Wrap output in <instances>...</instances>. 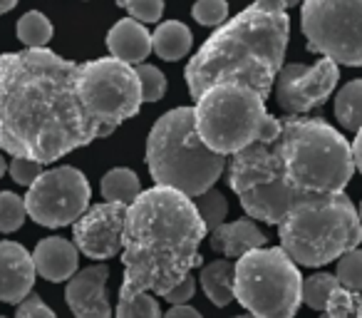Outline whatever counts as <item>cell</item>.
I'll return each instance as SVG.
<instances>
[{"instance_id":"obj_1","label":"cell","mask_w":362,"mask_h":318,"mask_svg":"<svg viewBox=\"0 0 362 318\" xmlns=\"http://www.w3.org/2000/svg\"><path fill=\"white\" fill-rule=\"evenodd\" d=\"M77 62L47 47L0 55V147L52 164L100 140L77 92Z\"/></svg>"},{"instance_id":"obj_2","label":"cell","mask_w":362,"mask_h":318,"mask_svg":"<svg viewBox=\"0 0 362 318\" xmlns=\"http://www.w3.org/2000/svg\"><path fill=\"white\" fill-rule=\"evenodd\" d=\"M204 239L206 227L192 199L169 187L141 192L124 217L119 301L149 291L164 296L202 263L199 246Z\"/></svg>"},{"instance_id":"obj_3","label":"cell","mask_w":362,"mask_h":318,"mask_svg":"<svg viewBox=\"0 0 362 318\" xmlns=\"http://www.w3.org/2000/svg\"><path fill=\"white\" fill-rule=\"evenodd\" d=\"M288 35L286 0H253V6L223 23L189 60L184 77L192 100L218 82H236L266 102L283 67Z\"/></svg>"},{"instance_id":"obj_4","label":"cell","mask_w":362,"mask_h":318,"mask_svg":"<svg viewBox=\"0 0 362 318\" xmlns=\"http://www.w3.org/2000/svg\"><path fill=\"white\" fill-rule=\"evenodd\" d=\"M146 167L156 187L176 189L194 199L214 189L226 169V157L202 142L194 107H174L151 127L146 140Z\"/></svg>"},{"instance_id":"obj_5","label":"cell","mask_w":362,"mask_h":318,"mask_svg":"<svg viewBox=\"0 0 362 318\" xmlns=\"http://www.w3.org/2000/svg\"><path fill=\"white\" fill-rule=\"evenodd\" d=\"M278 144L288 184L300 197L345 192L355 174L350 142L325 120L283 117Z\"/></svg>"},{"instance_id":"obj_6","label":"cell","mask_w":362,"mask_h":318,"mask_svg":"<svg viewBox=\"0 0 362 318\" xmlns=\"http://www.w3.org/2000/svg\"><path fill=\"white\" fill-rule=\"evenodd\" d=\"M281 249L296 266H325L362 242V224L345 192L300 197L278 222Z\"/></svg>"},{"instance_id":"obj_7","label":"cell","mask_w":362,"mask_h":318,"mask_svg":"<svg viewBox=\"0 0 362 318\" xmlns=\"http://www.w3.org/2000/svg\"><path fill=\"white\" fill-rule=\"evenodd\" d=\"M197 132L216 154H236L261 140L281 135V120L266 110V102L253 90L236 82L209 87L194 107Z\"/></svg>"},{"instance_id":"obj_8","label":"cell","mask_w":362,"mask_h":318,"mask_svg":"<svg viewBox=\"0 0 362 318\" xmlns=\"http://www.w3.org/2000/svg\"><path fill=\"white\" fill-rule=\"evenodd\" d=\"M303 276L278 249H253L238 256L233 298L256 318H296L303 303Z\"/></svg>"},{"instance_id":"obj_9","label":"cell","mask_w":362,"mask_h":318,"mask_svg":"<svg viewBox=\"0 0 362 318\" xmlns=\"http://www.w3.org/2000/svg\"><path fill=\"white\" fill-rule=\"evenodd\" d=\"M228 184L236 192L248 219L276 224L300 194L288 184L281 159V144L276 140H261L236 152L228 167Z\"/></svg>"},{"instance_id":"obj_10","label":"cell","mask_w":362,"mask_h":318,"mask_svg":"<svg viewBox=\"0 0 362 318\" xmlns=\"http://www.w3.org/2000/svg\"><path fill=\"white\" fill-rule=\"evenodd\" d=\"M77 92L97 135L107 137L141 107V87L134 67L115 57H97L77 67Z\"/></svg>"},{"instance_id":"obj_11","label":"cell","mask_w":362,"mask_h":318,"mask_svg":"<svg viewBox=\"0 0 362 318\" xmlns=\"http://www.w3.org/2000/svg\"><path fill=\"white\" fill-rule=\"evenodd\" d=\"M300 25L308 52L335 65L362 67V0H305Z\"/></svg>"},{"instance_id":"obj_12","label":"cell","mask_w":362,"mask_h":318,"mask_svg":"<svg viewBox=\"0 0 362 318\" xmlns=\"http://www.w3.org/2000/svg\"><path fill=\"white\" fill-rule=\"evenodd\" d=\"M25 212L35 224L47 229H60L75 224L90 209L92 189L80 169L55 167L42 172L28 187Z\"/></svg>"},{"instance_id":"obj_13","label":"cell","mask_w":362,"mask_h":318,"mask_svg":"<svg viewBox=\"0 0 362 318\" xmlns=\"http://www.w3.org/2000/svg\"><path fill=\"white\" fill-rule=\"evenodd\" d=\"M340 80V65L322 57L315 65H283L276 82V100L291 117H300L320 107Z\"/></svg>"},{"instance_id":"obj_14","label":"cell","mask_w":362,"mask_h":318,"mask_svg":"<svg viewBox=\"0 0 362 318\" xmlns=\"http://www.w3.org/2000/svg\"><path fill=\"white\" fill-rule=\"evenodd\" d=\"M124 204H95L90 207L75 224H72V239L80 254L97 261L115 259L122 251V234H124Z\"/></svg>"},{"instance_id":"obj_15","label":"cell","mask_w":362,"mask_h":318,"mask_svg":"<svg viewBox=\"0 0 362 318\" xmlns=\"http://www.w3.org/2000/svg\"><path fill=\"white\" fill-rule=\"evenodd\" d=\"M107 278L110 268L105 263H95L67 281L65 301L75 318H112V308L107 301Z\"/></svg>"},{"instance_id":"obj_16","label":"cell","mask_w":362,"mask_h":318,"mask_svg":"<svg viewBox=\"0 0 362 318\" xmlns=\"http://www.w3.org/2000/svg\"><path fill=\"white\" fill-rule=\"evenodd\" d=\"M33 254L16 242H0V301L23 303L35 283Z\"/></svg>"},{"instance_id":"obj_17","label":"cell","mask_w":362,"mask_h":318,"mask_svg":"<svg viewBox=\"0 0 362 318\" xmlns=\"http://www.w3.org/2000/svg\"><path fill=\"white\" fill-rule=\"evenodd\" d=\"M77 261H80V251L72 242L62 237H47L33 251V263H35V273L52 283L70 281L77 273Z\"/></svg>"},{"instance_id":"obj_18","label":"cell","mask_w":362,"mask_h":318,"mask_svg":"<svg viewBox=\"0 0 362 318\" xmlns=\"http://www.w3.org/2000/svg\"><path fill=\"white\" fill-rule=\"evenodd\" d=\"M107 47H110L112 57L127 65H141L151 52V35L146 25H141L134 18H124V21L115 23L112 30L107 33Z\"/></svg>"},{"instance_id":"obj_19","label":"cell","mask_w":362,"mask_h":318,"mask_svg":"<svg viewBox=\"0 0 362 318\" xmlns=\"http://www.w3.org/2000/svg\"><path fill=\"white\" fill-rule=\"evenodd\" d=\"M266 237L256 227L253 219H238L231 224H221L211 232V249L223 254L226 259H238L253 249H263Z\"/></svg>"},{"instance_id":"obj_20","label":"cell","mask_w":362,"mask_h":318,"mask_svg":"<svg viewBox=\"0 0 362 318\" xmlns=\"http://www.w3.org/2000/svg\"><path fill=\"white\" fill-rule=\"evenodd\" d=\"M151 50L161 57V60H181L192 50V30L179 21H166L159 23L156 30L151 33Z\"/></svg>"},{"instance_id":"obj_21","label":"cell","mask_w":362,"mask_h":318,"mask_svg":"<svg viewBox=\"0 0 362 318\" xmlns=\"http://www.w3.org/2000/svg\"><path fill=\"white\" fill-rule=\"evenodd\" d=\"M233 273H236V263L228 259H218L202 268V288L206 293V298L214 306L223 308L233 301Z\"/></svg>"},{"instance_id":"obj_22","label":"cell","mask_w":362,"mask_h":318,"mask_svg":"<svg viewBox=\"0 0 362 318\" xmlns=\"http://www.w3.org/2000/svg\"><path fill=\"white\" fill-rule=\"evenodd\" d=\"M100 189H102V197H105L107 202L129 207V204L141 194V182L132 169L115 167L102 177Z\"/></svg>"},{"instance_id":"obj_23","label":"cell","mask_w":362,"mask_h":318,"mask_svg":"<svg viewBox=\"0 0 362 318\" xmlns=\"http://www.w3.org/2000/svg\"><path fill=\"white\" fill-rule=\"evenodd\" d=\"M335 117L340 125L350 132L362 127V80H352L337 92L335 97Z\"/></svg>"},{"instance_id":"obj_24","label":"cell","mask_w":362,"mask_h":318,"mask_svg":"<svg viewBox=\"0 0 362 318\" xmlns=\"http://www.w3.org/2000/svg\"><path fill=\"white\" fill-rule=\"evenodd\" d=\"M18 40L25 47H47L52 38V23L42 13L30 11L18 21Z\"/></svg>"},{"instance_id":"obj_25","label":"cell","mask_w":362,"mask_h":318,"mask_svg":"<svg viewBox=\"0 0 362 318\" xmlns=\"http://www.w3.org/2000/svg\"><path fill=\"white\" fill-rule=\"evenodd\" d=\"M192 202H194V207H197L199 219L204 222L206 232H214V229H218L221 224H226L228 202L218 189H209V192L194 197Z\"/></svg>"},{"instance_id":"obj_26","label":"cell","mask_w":362,"mask_h":318,"mask_svg":"<svg viewBox=\"0 0 362 318\" xmlns=\"http://www.w3.org/2000/svg\"><path fill=\"white\" fill-rule=\"evenodd\" d=\"M340 286L332 273H315V276L303 281V301L313 308V311H325L327 301H330L332 291Z\"/></svg>"},{"instance_id":"obj_27","label":"cell","mask_w":362,"mask_h":318,"mask_svg":"<svg viewBox=\"0 0 362 318\" xmlns=\"http://www.w3.org/2000/svg\"><path fill=\"white\" fill-rule=\"evenodd\" d=\"M330 318H362V291H347L337 286L325 306Z\"/></svg>"},{"instance_id":"obj_28","label":"cell","mask_w":362,"mask_h":318,"mask_svg":"<svg viewBox=\"0 0 362 318\" xmlns=\"http://www.w3.org/2000/svg\"><path fill=\"white\" fill-rule=\"evenodd\" d=\"M335 278L347 291H362V249H350L337 259Z\"/></svg>"},{"instance_id":"obj_29","label":"cell","mask_w":362,"mask_h":318,"mask_svg":"<svg viewBox=\"0 0 362 318\" xmlns=\"http://www.w3.org/2000/svg\"><path fill=\"white\" fill-rule=\"evenodd\" d=\"M25 199L13 192H0V232H18L23 227V222H25Z\"/></svg>"},{"instance_id":"obj_30","label":"cell","mask_w":362,"mask_h":318,"mask_svg":"<svg viewBox=\"0 0 362 318\" xmlns=\"http://www.w3.org/2000/svg\"><path fill=\"white\" fill-rule=\"evenodd\" d=\"M136 77H139V87H141V102H159L166 95V77L161 75L159 67L154 65H141L134 67Z\"/></svg>"},{"instance_id":"obj_31","label":"cell","mask_w":362,"mask_h":318,"mask_svg":"<svg viewBox=\"0 0 362 318\" xmlns=\"http://www.w3.org/2000/svg\"><path fill=\"white\" fill-rule=\"evenodd\" d=\"M117 318H161L159 301L149 293L129 298V301L117 303Z\"/></svg>"},{"instance_id":"obj_32","label":"cell","mask_w":362,"mask_h":318,"mask_svg":"<svg viewBox=\"0 0 362 318\" xmlns=\"http://www.w3.org/2000/svg\"><path fill=\"white\" fill-rule=\"evenodd\" d=\"M192 16L199 25L221 28L228 21V3L226 0H197L192 8Z\"/></svg>"},{"instance_id":"obj_33","label":"cell","mask_w":362,"mask_h":318,"mask_svg":"<svg viewBox=\"0 0 362 318\" xmlns=\"http://www.w3.org/2000/svg\"><path fill=\"white\" fill-rule=\"evenodd\" d=\"M117 6L124 8L134 21H139L141 25L149 23H159L161 13H164V0H117Z\"/></svg>"},{"instance_id":"obj_34","label":"cell","mask_w":362,"mask_h":318,"mask_svg":"<svg viewBox=\"0 0 362 318\" xmlns=\"http://www.w3.org/2000/svg\"><path fill=\"white\" fill-rule=\"evenodd\" d=\"M8 172H11V179L16 184L30 187V184L42 174V164L30 162V159H23V157H13V162H11V167H8Z\"/></svg>"},{"instance_id":"obj_35","label":"cell","mask_w":362,"mask_h":318,"mask_svg":"<svg viewBox=\"0 0 362 318\" xmlns=\"http://www.w3.org/2000/svg\"><path fill=\"white\" fill-rule=\"evenodd\" d=\"M16 318H57V316H55V311L37 296V293H30L25 301L18 303Z\"/></svg>"},{"instance_id":"obj_36","label":"cell","mask_w":362,"mask_h":318,"mask_svg":"<svg viewBox=\"0 0 362 318\" xmlns=\"http://www.w3.org/2000/svg\"><path fill=\"white\" fill-rule=\"evenodd\" d=\"M194 293H197V281H194L192 273H189V276L181 278V281L176 283L174 288H169V291H166L161 298H166V301H169L171 306H184V303L192 301Z\"/></svg>"},{"instance_id":"obj_37","label":"cell","mask_w":362,"mask_h":318,"mask_svg":"<svg viewBox=\"0 0 362 318\" xmlns=\"http://www.w3.org/2000/svg\"><path fill=\"white\" fill-rule=\"evenodd\" d=\"M161 318H202V313L189 306V303H184V306H174L171 311H166V316Z\"/></svg>"},{"instance_id":"obj_38","label":"cell","mask_w":362,"mask_h":318,"mask_svg":"<svg viewBox=\"0 0 362 318\" xmlns=\"http://www.w3.org/2000/svg\"><path fill=\"white\" fill-rule=\"evenodd\" d=\"M350 149H352V162H355V169L362 174V127L355 132V140H352Z\"/></svg>"},{"instance_id":"obj_39","label":"cell","mask_w":362,"mask_h":318,"mask_svg":"<svg viewBox=\"0 0 362 318\" xmlns=\"http://www.w3.org/2000/svg\"><path fill=\"white\" fill-rule=\"evenodd\" d=\"M18 6V0H0V16L8 11H13V8Z\"/></svg>"},{"instance_id":"obj_40","label":"cell","mask_w":362,"mask_h":318,"mask_svg":"<svg viewBox=\"0 0 362 318\" xmlns=\"http://www.w3.org/2000/svg\"><path fill=\"white\" fill-rule=\"evenodd\" d=\"M8 172V164H6V157L0 154V177H3V174Z\"/></svg>"},{"instance_id":"obj_41","label":"cell","mask_w":362,"mask_h":318,"mask_svg":"<svg viewBox=\"0 0 362 318\" xmlns=\"http://www.w3.org/2000/svg\"><path fill=\"white\" fill-rule=\"evenodd\" d=\"M300 0H286V8H293V6H298Z\"/></svg>"},{"instance_id":"obj_42","label":"cell","mask_w":362,"mask_h":318,"mask_svg":"<svg viewBox=\"0 0 362 318\" xmlns=\"http://www.w3.org/2000/svg\"><path fill=\"white\" fill-rule=\"evenodd\" d=\"M357 219H360V224H362V202H360V209H357Z\"/></svg>"},{"instance_id":"obj_43","label":"cell","mask_w":362,"mask_h":318,"mask_svg":"<svg viewBox=\"0 0 362 318\" xmlns=\"http://www.w3.org/2000/svg\"><path fill=\"white\" fill-rule=\"evenodd\" d=\"M233 318H256V316H251V313H246V316H233Z\"/></svg>"},{"instance_id":"obj_44","label":"cell","mask_w":362,"mask_h":318,"mask_svg":"<svg viewBox=\"0 0 362 318\" xmlns=\"http://www.w3.org/2000/svg\"><path fill=\"white\" fill-rule=\"evenodd\" d=\"M322 318H330V316H327V313H325V316H322Z\"/></svg>"},{"instance_id":"obj_45","label":"cell","mask_w":362,"mask_h":318,"mask_svg":"<svg viewBox=\"0 0 362 318\" xmlns=\"http://www.w3.org/2000/svg\"><path fill=\"white\" fill-rule=\"evenodd\" d=\"M0 318H6V316H0Z\"/></svg>"}]
</instances>
